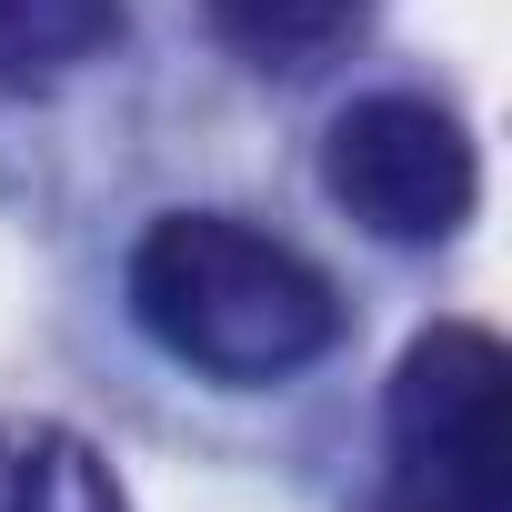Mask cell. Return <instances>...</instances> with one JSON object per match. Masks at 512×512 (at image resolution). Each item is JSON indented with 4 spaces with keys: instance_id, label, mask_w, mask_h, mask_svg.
<instances>
[{
    "instance_id": "4",
    "label": "cell",
    "mask_w": 512,
    "mask_h": 512,
    "mask_svg": "<svg viewBox=\"0 0 512 512\" xmlns=\"http://www.w3.org/2000/svg\"><path fill=\"white\" fill-rule=\"evenodd\" d=\"M0 512H131L111 452L51 412H0Z\"/></svg>"
},
{
    "instance_id": "1",
    "label": "cell",
    "mask_w": 512,
    "mask_h": 512,
    "mask_svg": "<svg viewBox=\"0 0 512 512\" xmlns=\"http://www.w3.org/2000/svg\"><path fill=\"white\" fill-rule=\"evenodd\" d=\"M131 312L171 362L231 392H272L342 342L332 272L231 211H161L131 241Z\"/></svg>"
},
{
    "instance_id": "3",
    "label": "cell",
    "mask_w": 512,
    "mask_h": 512,
    "mask_svg": "<svg viewBox=\"0 0 512 512\" xmlns=\"http://www.w3.org/2000/svg\"><path fill=\"white\" fill-rule=\"evenodd\" d=\"M322 191L392 251H432L472 221L482 201V161H472V131L422 101V91H372L352 101L332 131H322Z\"/></svg>"
},
{
    "instance_id": "2",
    "label": "cell",
    "mask_w": 512,
    "mask_h": 512,
    "mask_svg": "<svg viewBox=\"0 0 512 512\" xmlns=\"http://www.w3.org/2000/svg\"><path fill=\"white\" fill-rule=\"evenodd\" d=\"M512 352L482 322H432L392 362V462L362 512H512Z\"/></svg>"
},
{
    "instance_id": "6",
    "label": "cell",
    "mask_w": 512,
    "mask_h": 512,
    "mask_svg": "<svg viewBox=\"0 0 512 512\" xmlns=\"http://www.w3.org/2000/svg\"><path fill=\"white\" fill-rule=\"evenodd\" d=\"M121 41V0H0V91H51Z\"/></svg>"
},
{
    "instance_id": "5",
    "label": "cell",
    "mask_w": 512,
    "mask_h": 512,
    "mask_svg": "<svg viewBox=\"0 0 512 512\" xmlns=\"http://www.w3.org/2000/svg\"><path fill=\"white\" fill-rule=\"evenodd\" d=\"M211 31L272 81H312L332 71L362 31H372V0H201Z\"/></svg>"
}]
</instances>
